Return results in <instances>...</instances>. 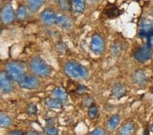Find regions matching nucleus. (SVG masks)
<instances>
[{
  "mask_svg": "<svg viewBox=\"0 0 153 135\" xmlns=\"http://www.w3.org/2000/svg\"><path fill=\"white\" fill-rule=\"evenodd\" d=\"M64 72L70 78L77 80L86 79L89 76V70L78 61H69L64 65Z\"/></svg>",
  "mask_w": 153,
  "mask_h": 135,
  "instance_id": "obj_1",
  "label": "nucleus"
},
{
  "mask_svg": "<svg viewBox=\"0 0 153 135\" xmlns=\"http://www.w3.org/2000/svg\"><path fill=\"white\" fill-rule=\"evenodd\" d=\"M29 68L34 75L42 78L48 77L53 72L51 66L39 56H35L31 59Z\"/></svg>",
  "mask_w": 153,
  "mask_h": 135,
  "instance_id": "obj_2",
  "label": "nucleus"
},
{
  "mask_svg": "<svg viewBox=\"0 0 153 135\" xmlns=\"http://www.w3.org/2000/svg\"><path fill=\"white\" fill-rule=\"evenodd\" d=\"M5 70L16 82H19L27 75V67L26 64L19 61H12L7 63L5 66Z\"/></svg>",
  "mask_w": 153,
  "mask_h": 135,
  "instance_id": "obj_3",
  "label": "nucleus"
},
{
  "mask_svg": "<svg viewBox=\"0 0 153 135\" xmlns=\"http://www.w3.org/2000/svg\"><path fill=\"white\" fill-rule=\"evenodd\" d=\"M89 48L91 52L95 55H101L105 48V40L100 34H95L92 36L90 42Z\"/></svg>",
  "mask_w": 153,
  "mask_h": 135,
  "instance_id": "obj_4",
  "label": "nucleus"
},
{
  "mask_svg": "<svg viewBox=\"0 0 153 135\" xmlns=\"http://www.w3.org/2000/svg\"><path fill=\"white\" fill-rule=\"evenodd\" d=\"M17 83L21 89L27 90H35L40 87V81L34 75H27Z\"/></svg>",
  "mask_w": 153,
  "mask_h": 135,
  "instance_id": "obj_5",
  "label": "nucleus"
},
{
  "mask_svg": "<svg viewBox=\"0 0 153 135\" xmlns=\"http://www.w3.org/2000/svg\"><path fill=\"white\" fill-rule=\"evenodd\" d=\"M14 81L6 70L0 72V91L4 94H10L14 89Z\"/></svg>",
  "mask_w": 153,
  "mask_h": 135,
  "instance_id": "obj_6",
  "label": "nucleus"
},
{
  "mask_svg": "<svg viewBox=\"0 0 153 135\" xmlns=\"http://www.w3.org/2000/svg\"><path fill=\"white\" fill-rule=\"evenodd\" d=\"M16 18V13L11 4L4 5L0 12V21L4 25L12 23Z\"/></svg>",
  "mask_w": 153,
  "mask_h": 135,
  "instance_id": "obj_7",
  "label": "nucleus"
},
{
  "mask_svg": "<svg viewBox=\"0 0 153 135\" xmlns=\"http://www.w3.org/2000/svg\"><path fill=\"white\" fill-rule=\"evenodd\" d=\"M139 36L146 39V44L152 46L153 38V24L149 21H144L140 25Z\"/></svg>",
  "mask_w": 153,
  "mask_h": 135,
  "instance_id": "obj_8",
  "label": "nucleus"
},
{
  "mask_svg": "<svg viewBox=\"0 0 153 135\" xmlns=\"http://www.w3.org/2000/svg\"><path fill=\"white\" fill-rule=\"evenodd\" d=\"M134 57L140 62H146L152 57V46L147 44L138 48L134 52Z\"/></svg>",
  "mask_w": 153,
  "mask_h": 135,
  "instance_id": "obj_9",
  "label": "nucleus"
},
{
  "mask_svg": "<svg viewBox=\"0 0 153 135\" xmlns=\"http://www.w3.org/2000/svg\"><path fill=\"white\" fill-rule=\"evenodd\" d=\"M58 16L52 8H47L41 12L40 19L44 23L48 25H53L56 23Z\"/></svg>",
  "mask_w": 153,
  "mask_h": 135,
  "instance_id": "obj_10",
  "label": "nucleus"
},
{
  "mask_svg": "<svg viewBox=\"0 0 153 135\" xmlns=\"http://www.w3.org/2000/svg\"><path fill=\"white\" fill-rule=\"evenodd\" d=\"M131 79L134 84L140 87H144L148 83V77L144 70L137 69L132 74Z\"/></svg>",
  "mask_w": 153,
  "mask_h": 135,
  "instance_id": "obj_11",
  "label": "nucleus"
},
{
  "mask_svg": "<svg viewBox=\"0 0 153 135\" xmlns=\"http://www.w3.org/2000/svg\"><path fill=\"white\" fill-rule=\"evenodd\" d=\"M86 9V0H71V10L75 16H80Z\"/></svg>",
  "mask_w": 153,
  "mask_h": 135,
  "instance_id": "obj_12",
  "label": "nucleus"
},
{
  "mask_svg": "<svg viewBox=\"0 0 153 135\" xmlns=\"http://www.w3.org/2000/svg\"><path fill=\"white\" fill-rule=\"evenodd\" d=\"M127 87L123 83H116L111 89V94L116 99H120L127 94Z\"/></svg>",
  "mask_w": 153,
  "mask_h": 135,
  "instance_id": "obj_13",
  "label": "nucleus"
},
{
  "mask_svg": "<svg viewBox=\"0 0 153 135\" xmlns=\"http://www.w3.org/2000/svg\"><path fill=\"white\" fill-rule=\"evenodd\" d=\"M136 131L137 128L135 123L134 122L129 121L125 122L120 127L117 135H135Z\"/></svg>",
  "mask_w": 153,
  "mask_h": 135,
  "instance_id": "obj_14",
  "label": "nucleus"
},
{
  "mask_svg": "<svg viewBox=\"0 0 153 135\" xmlns=\"http://www.w3.org/2000/svg\"><path fill=\"white\" fill-rule=\"evenodd\" d=\"M56 25L59 28L63 29H70L73 26V22L70 16L66 14H61L57 17L56 20Z\"/></svg>",
  "mask_w": 153,
  "mask_h": 135,
  "instance_id": "obj_15",
  "label": "nucleus"
},
{
  "mask_svg": "<svg viewBox=\"0 0 153 135\" xmlns=\"http://www.w3.org/2000/svg\"><path fill=\"white\" fill-rule=\"evenodd\" d=\"M52 95H53V97L60 100L63 104L67 102L68 100V95L67 92H65V90L61 87H56L54 88L53 91H52Z\"/></svg>",
  "mask_w": 153,
  "mask_h": 135,
  "instance_id": "obj_16",
  "label": "nucleus"
},
{
  "mask_svg": "<svg viewBox=\"0 0 153 135\" xmlns=\"http://www.w3.org/2000/svg\"><path fill=\"white\" fill-rule=\"evenodd\" d=\"M44 104L49 109L58 110L63 108V103L54 97H46L44 100Z\"/></svg>",
  "mask_w": 153,
  "mask_h": 135,
  "instance_id": "obj_17",
  "label": "nucleus"
},
{
  "mask_svg": "<svg viewBox=\"0 0 153 135\" xmlns=\"http://www.w3.org/2000/svg\"><path fill=\"white\" fill-rule=\"evenodd\" d=\"M29 9L28 8V7L24 6V5L19 6L16 13V17L18 19V21L23 22L27 20L29 16Z\"/></svg>",
  "mask_w": 153,
  "mask_h": 135,
  "instance_id": "obj_18",
  "label": "nucleus"
},
{
  "mask_svg": "<svg viewBox=\"0 0 153 135\" xmlns=\"http://www.w3.org/2000/svg\"><path fill=\"white\" fill-rule=\"evenodd\" d=\"M47 0H27V7L32 12H38Z\"/></svg>",
  "mask_w": 153,
  "mask_h": 135,
  "instance_id": "obj_19",
  "label": "nucleus"
},
{
  "mask_svg": "<svg viewBox=\"0 0 153 135\" xmlns=\"http://www.w3.org/2000/svg\"><path fill=\"white\" fill-rule=\"evenodd\" d=\"M120 122V116L118 114L113 115L108 121V128L110 131H114Z\"/></svg>",
  "mask_w": 153,
  "mask_h": 135,
  "instance_id": "obj_20",
  "label": "nucleus"
},
{
  "mask_svg": "<svg viewBox=\"0 0 153 135\" xmlns=\"http://www.w3.org/2000/svg\"><path fill=\"white\" fill-rule=\"evenodd\" d=\"M12 124V119L8 115L0 112V128H6L10 127Z\"/></svg>",
  "mask_w": 153,
  "mask_h": 135,
  "instance_id": "obj_21",
  "label": "nucleus"
},
{
  "mask_svg": "<svg viewBox=\"0 0 153 135\" xmlns=\"http://www.w3.org/2000/svg\"><path fill=\"white\" fill-rule=\"evenodd\" d=\"M88 116L92 120L97 119L99 116H100V111H99V109L95 104H93V105H91L90 107H88Z\"/></svg>",
  "mask_w": 153,
  "mask_h": 135,
  "instance_id": "obj_22",
  "label": "nucleus"
},
{
  "mask_svg": "<svg viewBox=\"0 0 153 135\" xmlns=\"http://www.w3.org/2000/svg\"><path fill=\"white\" fill-rule=\"evenodd\" d=\"M59 8L63 12H68L71 10L70 0H58Z\"/></svg>",
  "mask_w": 153,
  "mask_h": 135,
  "instance_id": "obj_23",
  "label": "nucleus"
},
{
  "mask_svg": "<svg viewBox=\"0 0 153 135\" xmlns=\"http://www.w3.org/2000/svg\"><path fill=\"white\" fill-rule=\"evenodd\" d=\"M44 133L46 135H59V130L53 126H46L43 128Z\"/></svg>",
  "mask_w": 153,
  "mask_h": 135,
  "instance_id": "obj_24",
  "label": "nucleus"
},
{
  "mask_svg": "<svg viewBox=\"0 0 153 135\" xmlns=\"http://www.w3.org/2000/svg\"><path fill=\"white\" fill-rule=\"evenodd\" d=\"M38 109L37 105L35 103H30L29 104L26 108V112L30 116H33V115H36L38 113Z\"/></svg>",
  "mask_w": 153,
  "mask_h": 135,
  "instance_id": "obj_25",
  "label": "nucleus"
},
{
  "mask_svg": "<svg viewBox=\"0 0 153 135\" xmlns=\"http://www.w3.org/2000/svg\"><path fill=\"white\" fill-rule=\"evenodd\" d=\"M122 49L123 46L121 45V44H120L119 43H114L113 44L112 48H111V52H112V54L113 55L117 56L118 55H120V53H121Z\"/></svg>",
  "mask_w": 153,
  "mask_h": 135,
  "instance_id": "obj_26",
  "label": "nucleus"
},
{
  "mask_svg": "<svg viewBox=\"0 0 153 135\" xmlns=\"http://www.w3.org/2000/svg\"><path fill=\"white\" fill-rule=\"evenodd\" d=\"M89 135H106L105 131L102 128L98 127L91 132Z\"/></svg>",
  "mask_w": 153,
  "mask_h": 135,
  "instance_id": "obj_27",
  "label": "nucleus"
},
{
  "mask_svg": "<svg viewBox=\"0 0 153 135\" xmlns=\"http://www.w3.org/2000/svg\"><path fill=\"white\" fill-rule=\"evenodd\" d=\"M82 104L85 107H90L91 105H93L94 103V100L91 97H86V98H85L82 102Z\"/></svg>",
  "mask_w": 153,
  "mask_h": 135,
  "instance_id": "obj_28",
  "label": "nucleus"
},
{
  "mask_svg": "<svg viewBox=\"0 0 153 135\" xmlns=\"http://www.w3.org/2000/svg\"><path fill=\"white\" fill-rule=\"evenodd\" d=\"M118 13H119V11H118V10L117 8H115L113 7L112 9H110L108 10L107 11V14H108V16L111 17V16H116L117 15H118Z\"/></svg>",
  "mask_w": 153,
  "mask_h": 135,
  "instance_id": "obj_29",
  "label": "nucleus"
},
{
  "mask_svg": "<svg viewBox=\"0 0 153 135\" xmlns=\"http://www.w3.org/2000/svg\"><path fill=\"white\" fill-rule=\"evenodd\" d=\"M86 91V87L84 85L78 86L77 89H76V92L78 95H82L85 94Z\"/></svg>",
  "mask_w": 153,
  "mask_h": 135,
  "instance_id": "obj_30",
  "label": "nucleus"
},
{
  "mask_svg": "<svg viewBox=\"0 0 153 135\" xmlns=\"http://www.w3.org/2000/svg\"><path fill=\"white\" fill-rule=\"evenodd\" d=\"M6 135H24V133L20 131H12L9 132Z\"/></svg>",
  "mask_w": 153,
  "mask_h": 135,
  "instance_id": "obj_31",
  "label": "nucleus"
},
{
  "mask_svg": "<svg viewBox=\"0 0 153 135\" xmlns=\"http://www.w3.org/2000/svg\"><path fill=\"white\" fill-rule=\"evenodd\" d=\"M24 135H42L40 132L35 131H29L25 133Z\"/></svg>",
  "mask_w": 153,
  "mask_h": 135,
  "instance_id": "obj_32",
  "label": "nucleus"
},
{
  "mask_svg": "<svg viewBox=\"0 0 153 135\" xmlns=\"http://www.w3.org/2000/svg\"><path fill=\"white\" fill-rule=\"evenodd\" d=\"M142 135H149V130H148V129H146L145 131H144V132H143Z\"/></svg>",
  "mask_w": 153,
  "mask_h": 135,
  "instance_id": "obj_33",
  "label": "nucleus"
},
{
  "mask_svg": "<svg viewBox=\"0 0 153 135\" xmlns=\"http://www.w3.org/2000/svg\"><path fill=\"white\" fill-rule=\"evenodd\" d=\"M150 131L153 133V123L151 124V126H150Z\"/></svg>",
  "mask_w": 153,
  "mask_h": 135,
  "instance_id": "obj_34",
  "label": "nucleus"
},
{
  "mask_svg": "<svg viewBox=\"0 0 153 135\" xmlns=\"http://www.w3.org/2000/svg\"><path fill=\"white\" fill-rule=\"evenodd\" d=\"M1 2H2V0H0V6H1Z\"/></svg>",
  "mask_w": 153,
  "mask_h": 135,
  "instance_id": "obj_35",
  "label": "nucleus"
}]
</instances>
